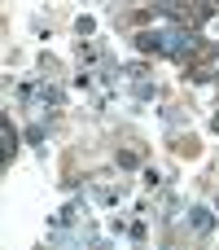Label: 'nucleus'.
Returning <instances> with one entry per match:
<instances>
[{
	"mask_svg": "<svg viewBox=\"0 0 219 250\" xmlns=\"http://www.w3.org/2000/svg\"><path fill=\"white\" fill-rule=\"evenodd\" d=\"M136 44H140L145 53H162V57H184V53H193V35H189L184 26L140 31V35H136Z\"/></svg>",
	"mask_w": 219,
	"mask_h": 250,
	"instance_id": "1",
	"label": "nucleus"
},
{
	"mask_svg": "<svg viewBox=\"0 0 219 250\" xmlns=\"http://www.w3.org/2000/svg\"><path fill=\"white\" fill-rule=\"evenodd\" d=\"M189 224H193V233H198V237H206V233L215 229V215H211L206 207H193V211H189Z\"/></svg>",
	"mask_w": 219,
	"mask_h": 250,
	"instance_id": "2",
	"label": "nucleus"
},
{
	"mask_svg": "<svg viewBox=\"0 0 219 250\" xmlns=\"http://www.w3.org/2000/svg\"><path fill=\"white\" fill-rule=\"evenodd\" d=\"M9 154H13V127L4 123V163H9Z\"/></svg>",
	"mask_w": 219,
	"mask_h": 250,
	"instance_id": "3",
	"label": "nucleus"
}]
</instances>
